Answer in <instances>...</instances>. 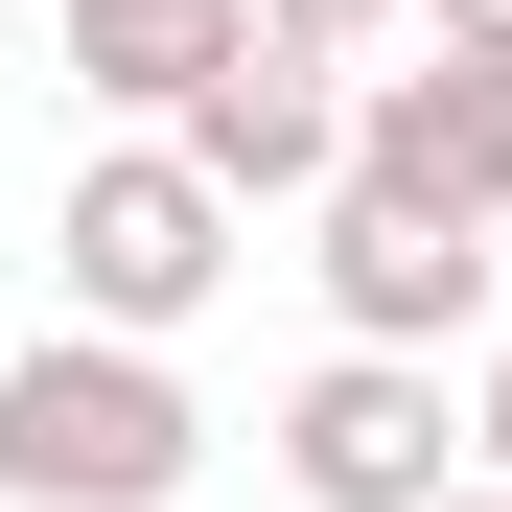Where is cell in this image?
Wrapping results in <instances>:
<instances>
[{"label": "cell", "instance_id": "cell-1", "mask_svg": "<svg viewBox=\"0 0 512 512\" xmlns=\"http://www.w3.org/2000/svg\"><path fill=\"white\" fill-rule=\"evenodd\" d=\"M187 466H210V396L163 350H94V326L0 350V489L24 512H187Z\"/></svg>", "mask_w": 512, "mask_h": 512}, {"label": "cell", "instance_id": "cell-2", "mask_svg": "<svg viewBox=\"0 0 512 512\" xmlns=\"http://www.w3.org/2000/svg\"><path fill=\"white\" fill-rule=\"evenodd\" d=\"M326 187H373V210H419V233H512V47L373 70L350 140H326Z\"/></svg>", "mask_w": 512, "mask_h": 512}, {"label": "cell", "instance_id": "cell-3", "mask_svg": "<svg viewBox=\"0 0 512 512\" xmlns=\"http://www.w3.org/2000/svg\"><path fill=\"white\" fill-rule=\"evenodd\" d=\"M210 280H233V210H210L163 140L70 163V326H94V350H163V326H187Z\"/></svg>", "mask_w": 512, "mask_h": 512}, {"label": "cell", "instance_id": "cell-4", "mask_svg": "<svg viewBox=\"0 0 512 512\" xmlns=\"http://www.w3.org/2000/svg\"><path fill=\"white\" fill-rule=\"evenodd\" d=\"M280 489H303V512H443V489H466V419H443V373H396V350H326V373L280 396Z\"/></svg>", "mask_w": 512, "mask_h": 512}, {"label": "cell", "instance_id": "cell-5", "mask_svg": "<svg viewBox=\"0 0 512 512\" xmlns=\"http://www.w3.org/2000/svg\"><path fill=\"white\" fill-rule=\"evenodd\" d=\"M326 233V326H350V350H396V373H443L466 326H489V233H419V210H373V187H303Z\"/></svg>", "mask_w": 512, "mask_h": 512}, {"label": "cell", "instance_id": "cell-6", "mask_svg": "<svg viewBox=\"0 0 512 512\" xmlns=\"http://www.w3.org/2000/svg\"><path fill=\"white\" fill-rule=\"evenodd\" d=\"M326 140H350V94H326V70H280L256 24H233V70H210V94L163 117V163H187L210 210H303V187H326Z\"/></svg>", "mask_w": 512, "mask_h": 512}, {"label": "cell", "instance_id": "cell-7", "mask_svg": "<svg viewBox=\"0 0 512 512\" xmlns=\"http://www.w3.org/2000/svg\"><path fill=\"white\" fill-rule=\"evenodd\" d=\"M233 70V0H70V94H117V117H187Z\"/></svg>", "mask_w": 512, "mask_h": 512}, {"label": "cell", "instance_id": "cell-8", "mask_svg": "<svg viewBox=\"0 0 512 512\" xmlns=\"http://www.w3.org/2000/svg\"><path fill=\"white\" fill-rule=\"evenodd\" d=\"M233 24L280 47V70H326V47H373V24H396V0H233Z\"/></svg>", "mask_w": 512, "mask_h": 512}, {"label": "cell", "instance_id": "cell-9", "mask_svg": "<svg viewBox=\"0 0 512 512\" xmlns=\"http://www.w3.org/2000/svg\"><path fill=\"white\" fill-rule=\"evenodd\" d=\"M466 489H512V350H489V396H466Z\"/></svg>", "mask_w": 512, "mask_h": 512}, {"label": "cell", "instance_id": "cell-10", "mask_svg": "<svg viewBox=\"0 0 512 512\" xmlns=\"http://www.w3.org/2000/svg\"><path fill=\"white\" fill-rule=\"evenodd\" d=\"M396 24H443V47H512V0H396Z\"/></svg>", "mask_w": 512, "mask_h": 512}, {"label": "cell", "instance_id": "cell-11", "mask_svg": "<svg viewBox=\"0 0 512 512\" xmlns=\"http://www.w3.org/2000/svg\"><path fill=\"white\" fill-rule=\"evenodd\" d=\"M443 512H512V489H443Z\"/></svg>", "mask_w": 512, "mask_h": 512}]
</instances>
